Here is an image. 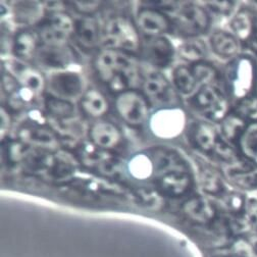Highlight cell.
Here are the masks:
<instances>
[{
    "label": "cell",
    "mask_w": 257,
    "mask_h": 257,
    "mask_svg": "<svg viewBox=\"0 0 257 257\" xmlns=\"http://www.w3.org/2000/svg\"><path fill=\"white\" fill-rule=\"evenodd\" d=\"M209 44L218 57L223 59H234L241 53L242 43L230 32L220 29L214 30L209 36Z\"/></svg>",
    "instance_id": "21"
},
{
    "label": "cell",
    "mask_w": 257,
    "mask_h": 257,
    "mask_svg": "<svg viewBox=\"0 0 257 257\" xmlns=\"http://www.w3.org/2000/svg\"><path fill=\"white\" fill-rule=\"evenodd\" d=\"M13 12L16 21L24 25L39 24L44 19V8L43 5L39 3H16Z\"/></svg>",
    "instance_id": "30"
},
{
    "label": "cell",
    "mask_w": 257,
    "mask_h": 257,
    "mask_svg": "<svg viewBox=\"0 0 257 257\" xmlns=\"http://www.w3.org/2000/svg\"><path fill=\"white\" fill-rule=\"evenodd\" d=\"M188 138L193 147L209 157L222 139L220 132L217 131L213 123L207 121L192 123L188 130Z\"/></svg>",
    "instance_id": "15"
},
{
    "label": "cell",
    "mask_w": 257,
    "mask_h": 257,
    "mask_svg": "<svg viewBox=\"0 0 257 257\" xmlns=\"http://www.w3.org/2000/svg\"><path fill=\"white\" fill-rule=\"evenodd\" d=\"M244 218L249 226L257 230V200L248 199L244 211Z\"/></svg>",
    "instance_id": "40"
},
{
    "label": "cell",
    "mask_w": 257,
    "mask_h": 257,
    "mask_svg": "<svg viewBox=\"0 0 257 257\" xmlns=\"http://www.w3.org/2000/svg\"><path fill=\"white\" fill-rule=\"evenodd\" d=\"M221 174L236 188L244 191L257 190V165L242 157L232 165L224 166Z\"/></svg>",
    "instance_id": "14"
},
{
    "label": "cell",
    "mask_w": 257,
    "mask_h": 257,
    "mask_svg": "<svg viewBox=\"0 0 257 257\" xmlns=\"http://www.w3.org/2000/svg\"><path fill=\"white\" fill-rule=\"evenodd\" d=\"M20 138L26 144H33L35 147L48 151L57 149L59 145L57 134L46 124L31 122L29 125H24L20 130Z\"/></svg>",
    "instance_id": "18"
},
{
    "label": "cell",
    "mask_w": 257,
    "mask_h": 257,
    "mask_svg": "<svg viewBox=\"0 0 257 257\" xmlns=\"http://www.w3.org/2000/svg\"><path fill=\"white\" fill-rule=\"evenodd\" d=\"M254 94L257 96V83H256V86H255V90H254Z\"/></svg>",
    "instance_id": "45"
},
{
    "label": "cell",
    "mask_w": 257,
    "mask_h": 257,
    "mask_svg": "<svg viewBox=\"0 0 257 257\" xmlns=\"http://www.w3.org/2000/svg\"><path fill=\"white\" fill-rule=\"evenodd\" d=\"M12 115L5 106L2 107V138L3 141H5L6 135L9 134L11 126H12Z\"/></svg>",
    "instance_id": "41"
},
{
    "label": "cell",
    "mask_w": 257,
    "mask_h": 257,
    "mask_svg": "<svg viewBox=\"0 0 257 257\" xmlns=\"http://www.w3.org/2000/svg\"><path fill=\"white\" fill-rule=\"evenodd\" d=\"M46 85L49 94L70 101L81 98L86 91L83 76L79 72L68 69L50 73Z\"/></svg>",
    "instance_id": "9"
},
{
    "label": "cell",
    "mask_w": 257,
    "mask_h": 257,
    "mask_svg": "<svg viewBox=\"0 0 257 257\" xmlns=\"http://www.w3.org/2000/svg\"><path fill=\"white\" fill-rule=\"evenodd\" d=\"M76 21L62 11L50 12L38 24L37 33L43 45L63 46L75 33Z\"/></svg>",
    "instance_id": "6"
},
{
    "label": "cell",
    "mask_w": 257,
    "mask_h": 257,
    "mask_svg": "<svg viewBox=\"0 0 257 257\" xmlns=\"http://www.w3.org/2000/svg\"><path fill=\"white\" fill-rule=\"evenodd\" d=\"M44 107L51 119L63 121L76 116L75 104L67 99L47 94L44 98Z\"/></svg>",
    "instance_id": "28"
},
{
    "label": "cell",
    "mask_w": 257,
    "mask_h": 257,
    "mask_svg": "<svg viewBox=\"0 0 257 257\" xmlns=\"http://www.w3.org/2000/svg\"><path fill=\"white\" fill-rule=\"evenodd\" d=\"M36 57L42 67L59 71L67 70L70 64L75 61V52L68 45L49 46L42 44Z\"/></svg>",
    "instance_id": "20"
},
{
    "label": "cell",
    "mask_w": 257,
    "mask_h": 257,
    "mask_svg": "<svg viewBox=\"0 0 257 257\" xmlns=\"http://www.w3.org/2000/svg\"><path fill=\"white\" fill-rule=\"evenodd\" d=\"M81 110L90 117L101 118L108 109L109 103L105 95L97 88H89L80 98Z\"/></svg>",
    "instance_id": "24"
},
{
    "label": "cell",
    "mask_w": 257,
    "mask_h": 257,
    "mask_svg": "<svg viewBox=\"0 0 257 257\" xmlns=\"http://www.w3.org/2000/svg\"><path fill=\"white\" fill-rule=\"evenodd\" d=\"M144 6L136 16V25L142 33L147 37H156L165 36L173 30V21L166 13L146 5Z\"/></svg>",
    "instance_id": "13"
},
{
    "label": "cell",
    "mask_w": 257,
    "mask_h": 257,
    "mask_svg": "<svg viewBox=\"0 0 257 257\" xmlns=\"http://www.w3.org/2000/svg\"><path fill=\"white\" fill-rule=\"evenodd\" d=\"M41 40L37 32L29 29L20 30L15 35L12 42V50L14 55L22 60L28 61L36 57V54L40 48Z\"/></svg>",
    "instance_id": "22"
},
{
    "label": "cell",
    "mask_w": 257,
    "mask_h": 257,
    "mask_svg": "<svg viewBox=\"0 0 257 257\" xmlns=\"http://www.w3.org/2000/svg\"><path fill=\"white\" fill-rule=\"evenodd\" d=\"M210 24L211 17L207 9L193 3L180 5L173 20L178 33L189 38L207 33Z\"/></svg>",
    "instance_id": "5"
},
{
    "label": "cell",
    "mask_w": 257,
    "mask_h": 257,
    "mask_svg": "<svg viewBox=\"0 0 257 257\" xmlns=\"http://www.w3.org/2000/svg\"><path fill=\"white\" fill-rule=\"evenodd\" d=\"M75 11L82 14L83 16H92L94 13L100 10L102 4L98 2H82V3H71L70 4Z\"/></svg>",
    "instance_id": "39"
},
{
    "label": "cell",
    "mask_w": 257,
    "mask_h": 257,
    "mask_svg": "<svg viewBox=\"0 0 257 257\" xmlns=\"http://www.w3.org/2000/svg\"><path fill=\"white\" fill-rule=\"evenodd\" d=\"M143 94L149 102L165 105L164 107L178 106V95L171 82L159 72L150 71L142 78Z\"/></svg>",
    "instance_id": "10"
},
{
    "label": "cell",
    "mask_w": 257,
    "mask_h": 257,
    "mask_svg": "<svg viewBox=\"0 0 257 257\" xmlns=\"http://www.w3.org/2000/svg\"><path fill=\"white\" fill-rule=\"evenodd\" d=\"M233 257H241V256H233Z\"/></svg>",
    "instance_id": "46"
},
{
    "label": "cell",
    "mask_w": 257,
    "mask_h": 257,
    "mask_svg": "<svg viewBox=\"0 0 257 257\" xmlns=\"http://www.w3.org/2000/svg\"><path fill=\"white\" fill-rule=\"evenodd\" d=\"M255 30H257V11H255Z\"/></svg>",
    "instance_id": "44"
},
{
    "label": "cell",
    "mask_w": 257,
    "mask_h": 257,
    "mask_svg": "<svg viewBox=\"0 0 257 257\" xmlns=\"http://www.w3.org/2000/svg\"><path fill=\"white\" fill-rule=\"evenodd\" d=\"M142 56L158 69H167L174 61L175 47L166 36L147 37L141 46Z\"/></svg>",
    "instance_id": "12"
},
{
    "label": "cell",
    "mask_w": 257,
    "mask_h": 257,
    "mask_svg": "<svg viewBox=\"0 0 257 257\" xmlns=\"http://www.w3.org/2000/svg\"><path fill=\"white\" fill-rule=\"evenodd\" d=\"M224 205L234 214H242L245 211L247 200L243 194L239 192H229L224 193L221 196Z\"/></svg>",
    "instance_id": "37"
},
{
    "label": "cell",
    "mask_w": 257,
    "mask_h": 257,
    "mask_svg": "<svg viewBox=\"0 0 257 257\" xmlns=\"http://www.w3.org/2000/svg\"><path fill=\"white\" fill-rule=\"evenodd\" d=\"M127 172L138 181H146L156 177V168L149 152H138L128 159Z\"/></svg>",
    "instance_id": "27"
},
{
    "label": "cell",
    "mask_w": 257,
    "mask_h": 257,
    "mask_svg": "<svg viewBox=\"0 0 257 257\" xmlns=\"http://www.w3.org/2000/svg\"><path fill=\"white\" fill-rule=\"evenodd\" d=\"M191 70L194 74L197 83L203 85H214L216 86V83L219 80H222V76L220 75L219 71L213 66L212 63L207 61H200L197 63H194L191 67Z\"/></svg>",
    "instance_id": "33"
},
{
    "label": "cell",
    "mask_w": 257,
    "mask_h": 257,
    "mask_svg": "<svg viewBox=\"0 0 257 257\" xmlns=\"http://www.w3.org/2000/svg\"><path fill=\"white\" fill-rule=\"evenodd\" d=\"M184 214L192 221L197 223L212 222L216 218L214 205L203 196H192L182 206Z\"/></svg>",
    "instance_id": "23"
},
{
    "label": "cell",
    "mask_w": 257,
    "mask_h": 257,
    "mask_svg": "<svg viewBox=\"0 0 257 257\" xmlns=\"http://www.w3.org/2000/svg\"><path fill=\"white\" fill-rule=\"evenodd\" d=\"M252 246H253L254 250L257 252V236L253 237V240H252Z\"/></svg>",
    "instance_id": "43"
},
{
    "label": "cell",
    "mask_w": 257,
    "mask_h": 257,
    "mask_svg": "<svg viewBox=\"0 0 257 257\" xmlns=\"http://www.w3.org/2000/svg\"><path fill=\"white\" fill-rule=\"evenodd\" d=\"M204 6L208 8L207 11L213 12L214 14L220 16H230L232 12L235 10L236 4L232 2H212L206 3Z\"/></svg>",
    "instance_id": "38"
},
{
    "label": "cell",
    "mask_w": 257,
    "mask_h": 257,
    "mask_svg": "<svg viewBox=\"0 0 257 257\" xmlns=\"http://www.w3.org/2000/svg\"><path fill=\"white\" fill-rule=\"evenodd\" d=\"M5 67H7L8 73L19 81L21 86L31 89L37 95L44 90L47 82L44 76L37 69L28 66L25 61L20 59L8 60V66Z\"/></svg>",
    "instance_id": "19"
},
{
    "label": "cell",
    "mask_w": 257,
    "mask_h": 257,
    "mask_svg": "<svg viewBox=\"0 0 257 257\" xmlns=\"http://www.w3.org/2000/svg\"><path fill=\"white\" fill-rule=\"evenodd\" d=\"M74 38L77 44L87 51H92L102 41V30L98 21L92 16H83L76 21Z\"/></svg>",
    "instance_id": "17"
},
{
    "label": "cell",
    "mask_w": 257,
    "mask_h": 257,
    "mask_svg": "<svg viewBox=\"0 0 257 257\" xmlns=\"http://www.w3.org/2000/svg\"><path fill=\"white\" fill-rule=\"evenodd\" d=\"M172 79L177 91L183 95H193L198 86L197 80L191 68L186 66H179L175 68Z\"/></svg>",
    "instance_id": "32"
},
{
    "label": "cell",
    "mask_w": 257,
    "mask_h": 257,
    "mask_svg": "<svg viewBox=\"0 0 257 257\" xmlns=\"http://www.w3.org/2000/svg\"><path fill=\"white\" fill-rule=\"evenodd\" d=\"M149 127L153 136L158 139H177L187 127V113L179 106L162 107L150 116Z\"/></svg>",
    "instance_id": "7"
},
{
    "label": "cell",
    "mask_w": 257,
    "mask_h": 257,
    "mask_svg": "<svg viewBox=\"0 0 257 257\" xmlns=\"http://www.w3.org/2000/svg\"><path fill=\"white\" fill-rule=\"evenodd\" d=\"M90 142L102 150H112L122 143L120 128L113 122L105 119H98L92 123L89 128Z\"/></svg>",
    "instance_id": "16"
},
{
    "label": "cell",
    "mask_w": 257,
    "mask_h": 257,
    "mask_svg": "<svg viewBox=\"0 0 257 257\" xmlns=\"http://www.w3.org/2000/svg\"><path fill=\"white\" fill-rule=\"evenodd\" d=\"M230 98L222 90L214 85L200 86L190 96V107L211 122H218L232 110Z\"/></svg>",
    "instance_id": "4"
},
{
    "label": "cell",
    "mask_w": 257,
    "mask_h": 257,
    "mask_svg": "<svg viewBox=\"0 0 257 257\" xmlns=\"http://www.w3.org/2000/svg\"><path fill=\"white\" fill-rule=\"evenodd\" d=\"M232 110L248 123L257 122V96L252 94L235 102Z\"/></svg>",
    "instance_id": "35"
},
{
    "label": "cell",
    "mask_w": 257,
    "mask_h": 257,
    "mask_svg": "<svg viewBox=\"0 0 257 257\" xmlns=\"http://www.w3.org/2000/svg\"><path fill=\"white\" fill-rule=\"evenodd\" d=\"M245 47L257 55V30H254L252 36L245 43Z\"/></svg>",
    "instance_id": "42"
},
{
    "label": "cell",
    "mask_w": 257,
    "mask_h": 257,
    "mask_svg": "<svg viewBox=\"0 0 257 257\" xmlns=\"http://www.w3.org/2000/svg\"><path fill=\"white\" fill-rule=\"evenodd\" d=\"M236 148L242 158L257 165V122L247 125Z\"/></svg>",
    "instance_id": "31"
},
{
    "label": "cell",
    "mask_w": 257,
    "mask_h": 257,
    "mask_svg": "<svg viewBox=\"0 0 257 257\" xmlns=\"http://www.w3.org/2000/svg\"><path fill=\"white\" fill-rule=\"evenodd\" d=\"M179 55L193 64L204 61L207 50L205 45L199 40H189L183 42L178 48Z\"/></svg>",
    "instance_id": "34"
},
{
    "label": "cell",
    "mask_w": 257,
    "mask_h": 257,
    "mask_svg": "<svg viewBox=\"0 0 257 257\" xmlns=\"http://www.w3.org/2000/svg\"><path fill=\"white\" fill-rule=\"evenodd\" d=\"M102 43L106 48L128 54L137 53L142 46L137 25L124 16H114L107 20L102 29Z\"/></svg>",
    "instance_id": "3"
},
{
    "label": "cell",
    "mask_w": 257,
    "mask_h": 257,
    "mask_svg": "<svg viewBox=\"0 0 257 257\" xmlns=\"http://www.w3.org/2000/svg\"><path fill=\"white\" fill-rule=\"evenodd\" d=\"M222 81L229 98L237 102L254 94L257 83V62L249 54H240L224 68Z\"/></svg>",
    "instance_id": "2"
},
{
    "label": "cell",
    "mask_w": 257,
    "mask_h": 257,
    "mask_svg": "<svg viewBox=\"0 0 257 257\" xmlns=\"http://www.w3.org/2000/svg\"><path fill=\"white\" fill-rule=\"evenodd\" d=\"M155 184L163 196L179 198L192 190L194 178L189 170H175L157 176Z\"/></svg>",
    "instance_id": "11"
},
{
    "label": "cell",
    "mask_w": 257,
    "mask_h": 257,
    "mask_svg": "<svg viewBox=\"0 0 257 257\" xmlns=\"http://www.w3.org/2000/svg\"><path fill=\"white\" fill-rule=\"evenodd\" d=\"M222 178V174L209 165L202 164L198 169L199 186L207 195L222 196L226 193Z\"/></svg>",
    "instance_id": "26"
},
{
    "label": "cell",
    "mask_w": 257,
    "mask_h": 257,
    "mask_svg": "<svg viewBox=\"0 0 257 257\" xmlns=\"http://www.w3.org/2000/svg\"><path fill=\"white\" fill-rule=\"evenodd\" d=\"M93 68L98 79L116 95L134 90L142 83L136 59L128 53L105 48L95 55Z\"/></svg>",
    "instance_id": "1"
},
{
    "label": "cell",
    "mask_w": 257,
    "mask_h": 257,
    "mask_svg": "<svg viewBox=\"0 0 257 257\" xmlns=\"http://www.w3.org/2000/svg\"><path fill=\"white\" fill-rule=\"evenodd\" d=\"M114 108L122 121L131 126H140L149 117L150 102L143 92L127 90L116 95Z\"/></svg>",
    "instance_id": "8"
},
{
    "label": "cell",
    "mask_w": 257,
    "mask_h": 257,
    "mask_svg": "<svg viewBox=\"0 0 257 257\" xmlns=\"http://www.w3.org/2000/svg\"><path fill=\"white\" fill-rule=\"evenodd\" d=\"M230 29L241 43L245 44L255 30V10L245 7L237 11L230 21Z\"/></svg>",
    "instance_id": "25"
},
{
    "label": "cell",
    "mask_w": 257,
    "mask_h": 257,
    "mask_svg": "<svg viewBox=\"0 0 257 257\" xmlns=\"http://www.w3.org/2000/svg\"><path fill=\"white\" fill-rule=\"evenodd\" d=\"M248 124L247 121L231 110V112L220 121L219 132L224 140L236 147Z\"/></svg>",
    "instance_id": "29"
},
{
    "label": "cell",
    "mask_w": 257,
    "mask_h": 257,
    "mask_svg": "<svg viewBox=\"0 0 257 257\" xmlns=\"http://www.w3.org/2000/svg\"><path fill=\"white\" fill-rule=\"evenodd\" d=\"M163 195L158 190L139 187L133 191V197L138 203L149 208H158L163 204Z\"/></svg>",
    "instance_id": "36"
}]
</instances>
